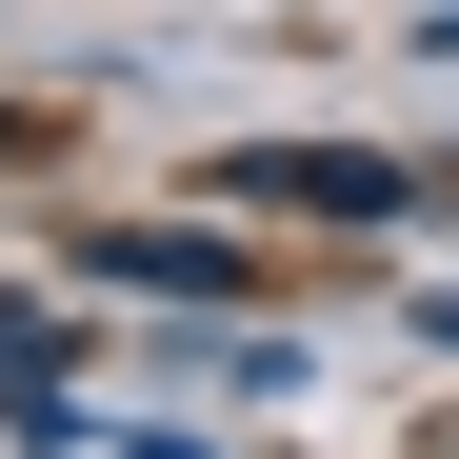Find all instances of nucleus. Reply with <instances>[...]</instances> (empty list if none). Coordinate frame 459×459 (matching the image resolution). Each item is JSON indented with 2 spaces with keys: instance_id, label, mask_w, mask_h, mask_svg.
Here are the masks:
<instances>
[{
  "instance_id": "2",
  "label": "nucleus",
  "mask_w": 459,
  "mask_h": 459,
  "mask_svg": "<svg viewBox=\"0 0 459 459\" xmlns=\"http://www.w3.org/2000/svg\"><path fill=\"white\" fill-rule=\"evenodd\" d=\"M0 140H21V120H0Z\"/></svg>"
},
{
  "instance_id": "1",
  "label": "nucleus",
  "mask_w": 459,
  "mask_h": 459,
  "mask_svg": "<svg viewBox=\"0 0 459 459\" xmlns=\"http://www.w3.org/2000/svg\"><path fill=\"white\" fill-rule=\"evenodd\" d=\"M220 200H280V220H379L400 180H379V160H320V140H260V160H220Z\"/></svg>"
}]
</instances>
